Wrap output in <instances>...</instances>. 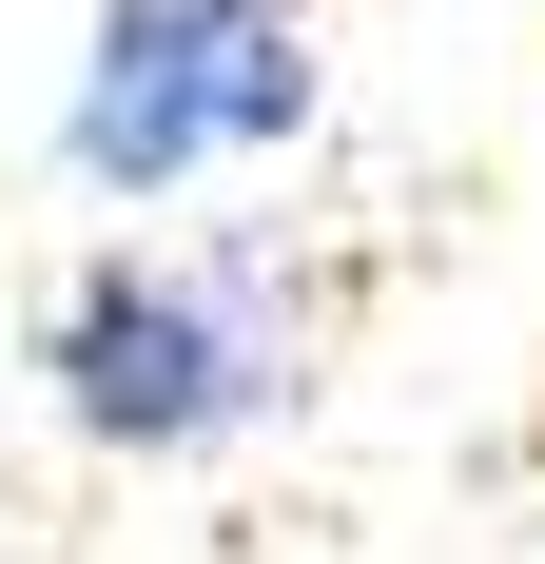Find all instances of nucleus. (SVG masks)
Segmentation results:
<instances>
[{
	"label": "nucleus",
	"mask_w": 545,
	"mask_h": 564,
	"mask_svg": "<svg viewBox=\"0 0 545 564\" xmlns=\"http://www.w3.org/2000/svg\"><path fill=\"white\" fill-rule=\"evenodd\" d=\"M40 370L98 448H215L292 390V273L272 253H98L58 292Z\"/></svg>",
	"instance_id": "obj_1"
},
{
	"label": "nucleus",
	"mask_w": 545,
	"mask_h": 564,
	"mask_svg": "<svg viewBox=\"0 0 545 564\" xmlns=\"http://www.w3.org/2000/svg\"><path fill=\"white\" fill-rule=\"evenodd\" d=\"M272 137H312L292 0H98V58H78V117H58V156L98 195H175V175H234Z\"/></svg>",
	"instance_id": "obj_2"
}]
</instances>
